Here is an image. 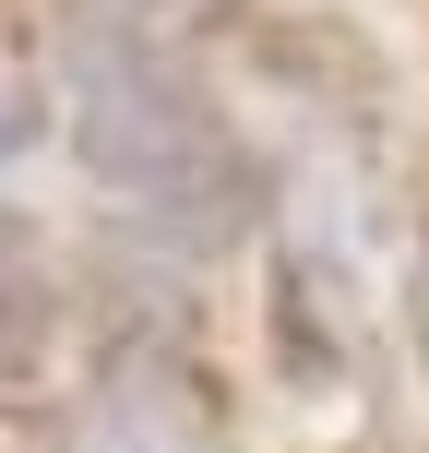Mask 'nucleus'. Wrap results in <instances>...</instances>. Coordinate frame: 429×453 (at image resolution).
<instances>
[{
	"label": "nucleus",
	"instance_id": "obj_5",
	"mask_svg": "<svg viewBox=\"0 0 429 453\" xmlns=\"http://www.w3.org/2000/svg\"><path fill=\"white\" fill-rule=\"evenodd\" d=\"M96 12H119V24H156V12H180V0H96Z\"/></svg>",
	"mask_w": 429,
	"mask_h": 453
},
{
	"label": "nucleus",
	"instance_id": "obj_2",
	"mask_svg": "<svg viewBox=\"0 0 429 453\" xmlns=\"http://www.w3.org/2000/svg\"><path fill=\"white\" fill-rule=\"evenodd\" d=\"M60 453H226L215 370L180 334H119L60 418Z\"/></svg>",
	"mask_w": 429,
	"mask_h": 453
},
{
	"label": "nucleus",
	"instance_id": "obj_1",
	"mask_svg": "<svg viewBox=\"0 0 429 453\" xmlns=\"http://www.w3.org/2000/svg\"><path fill=\"white\" fill-rule=\"evenodd\" d=\"M60 108H72V156L143 239L167 250H226L263 203L239 132L215 119V96L180 72V48H156V24L84 12L60 48Z\"/></svg>",
	"mask_w": 429,
	"mask_h": 453
},
{
	"label": "nucleus",
	"instance_id": "obj_3",
	"mask_svg": "<svg viewBox=\"0 0 429 453\" xmlns=\"http://www.w3.org/2000/svg\"><path fill=\"white\" fill-rule=\"evenodd\" d=\"M48 334H60V274H48L36 226L0 203V394H12V382H36Z\"/></svg>",
	"mask_w": 429,
	"mask_h": 453
},
{
	"label": "nucleus",
	"instance_id": "obj_6",
	"mask_svg": "<svg viewBox=\"0 0 429 453\" xmlns=\"http://www.w3.org/2000/svg\"><path fill=\"white\" fill-rule=\"evenodd\" d=\"M12 143H24V119H12V96H0V156H12Z\"/></svg>",
	"mask_w": 429,
	"mask_h": 453
},
{
	"label": "nucleus",
	"instance_id": "obj_4",
	"mask_svg": "<svg viewBox=\"0 0 429 453\" xmlns=\"http://www.w3.org/2000/svg\"><path fill=\"white\" fill-rule=\"evenodd\" d=\"M406 334H418V358H429V226H418V263H406Z\"/></svg>",
	"mask_w": 429,
	"mask_h": 453
}]
</instances>
